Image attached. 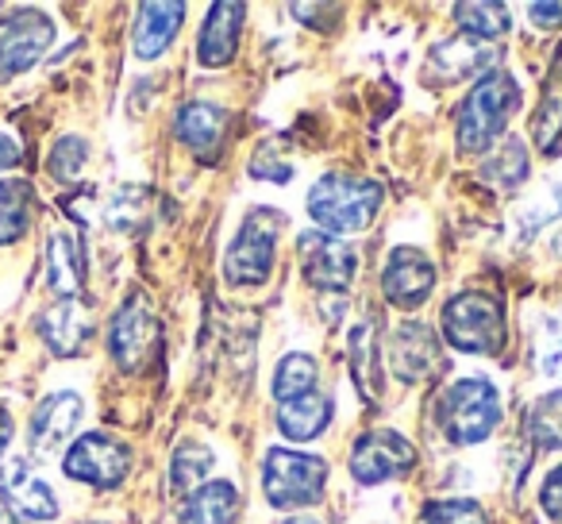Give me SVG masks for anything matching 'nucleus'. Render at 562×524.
Masks as SVG:
<instances>
[{
  "label": "nucleus",
  "instance_id": "obj_23",
  "mask_svg": "<svg viewBox=\"0 0 562 524\" xmlns=\"http://www.w3.org/2000/svg\"><path fill=\"white\" fill-rule=\"evenodd\" d=\"M35 216V189L24 178L0 181V247L24 239Z\"/></svg>",
  "mask_w": 562,
  "mask_h": 524
},
{
  "label": "nucleus",
  "instance_id": "obj_27",
  "mask_svg": "<svg viewBox=\"0 0 562 524\" xmlns=\"http://www.w3.org/2000/svg\"><path fill=\"white\" fill-rule=\"evenodd\" d=\"M454 20L470 40H501L508 32V9L505 4H454Z\"/></svg>",
  "mask_w": 562,
  "mask_h": 524
},
{
  "label": "nucleus",
  "instance_id": "obj_19",
  "mask_svg": "<svg viewBox=\"0 0 562 524\" xmlns=\"http://www.w3.org/2000/svg\"><path fill=\"white\" fill-rule=\"evenodd\" d=\"M181 20H186V4H139V16H135L132 47L143 63L158 58L178 35Z\"/></svg>",
  "mask_w": 562,
  "mask_h": 524
},
{
  "label": "nucleus",
  "instance_id": "obj_34",
  "mask_svg": "<svg viewBox=\"0 0 562 524\" xmlns=\"http://www.w3.org/2000/svg\"><path fill=\"white\" fill-rule=\"evenodd\" d=\"M528 16H531V24H539V27H554V24H562V4H531Z\"/></svg>",
  "mask_w": 562,
  "mask_h": 524
},
{
  "label": "nucleus",
  "instance_id": "obj_1",
  "mask_svg": "<svg viewBox=\"0 0 562 524\" xmlns=\"http://www.w3.org/2000/svg\"><path fill=\"white\" fill-rule=\"evenodd\" d=\"M382 209V186L374 178H359V174H324L313 189H308V216L324 227V232H362Z\"/></svg>",
  "mask_w": 562,
  "mask_h": 524
},
{
  "label": "nucleus",
  "instance_id": "obj_7",
  "mask_svg": "<svg viewBox=\"0 0 562 524\" xmlns=\"http://www.w3.org/2000/svg\"><path fill=\"white\" fill-rule=\"evenodd\" d=\"M50 43H55V20L47 12H9L0 20V81H12L32 70L47 55Z\"/></svg>",
  "mask_w": 562,
  "mask_h": 524
},
{
  "label": "nucleus",
  "instance_id": "obj_5",
  "mask_svg": "<svg viewBox=\"0 0 562 524\" xmlns=\"http://www.w3.org/2000/svg\"><path fill=\"white\" fill-rule=\"evenodd\" d=\"M324 482H328V462L321 455L285 451L270 447L262 462V490L273 509H297L321 501Z\"/></svg>",
  "mask_w": 562,
  "mask_h": 524
},
{
  "label": "nucleus",
  "instance_id": "obj_11",
  "mask_svg": "<svg viewBox=\"0 0 562 524\" xmlns=\"http://www.w3.org/2000/svg\"><path fill=\"white\" fill-rule=\"evenodd\" d=\"M301 267H305V278L313 290L344 293V290H351L359 258H355L351 243L339 239V235L305 232L301 235Z\"/></svg>",
  "mask_w": 562,
  "mask_h": 524
},
{
  "label": "nucleus",
  "instance_id": "obj_21",
  "mask_svg": "<svg viewBox=\"0 0 562 524\" xmlns=\"http://www.w3.org/2000/svg\"><path fill=\"white\" fill-rule=\"evenodd\" d=\"M235 505H239V490L235 482L220 478V482H204L181 501L178 524H232Z\"/></svg>",
  "mask_w": 562,
  "mask_h": 524
},
{
  "label": "nucleus",
  "instance_id": "obj_36",
  "mask_svg": "<svg viewBox=\"0 0 562 524\" xmlns=\"http://www.w3.org/2000/svg\"><path fill=\"white\" fill-rule=\"evenodd\" d=\"M9 444H12V413L0 405V455L9 451Z\"/></svg>",
  "mask_w": 562,
  "mask_h": 524
},
{
  "label": "nucleus",
  "instance_id": "obj_3",
  "mask_svg": "<svg viewBox=\"0 0 562 524\" xmlns=\"http://www.w3.org/2000/svg\"><path fill=\"white\" fill-rule=\"evenodd\" d=\"M501 421V393L485 378H462L443 390L436 405V424L451 444H482Z\"/></svg>",
  "mask_w": 562,
  "mask_h": 524
},
{
  "label": "nucleus",
  "instance_id": "obj_24",
  "mask_svg": "<svg viewBox=\"0 0 562 524\" xmlns=\"http://www.w3.org/2000/svg\"><path fill=\"white\" fill-rule=\"evenodd\" d=\"M524 436L539 451H562V390H551L536 398L524 416Z\"/></svg>",
  "mask_w": 562,
  "mask_h": 524
},
{
  "label": "nucleus",
  "instance_id": "obj_30",
  "mask_svg": "<svg viewBox=\"0 0 562 524\" xmlns=\"http://www.w3.org/2000/svg\"><path fill=\"white\" fill-rule=\"evenodd\" d=\"M416 524H490L485 509L477 501L467 498H447V501H428L416 516Z\"/></svg>",
  "mask_w": 562,
  "mask_h": 524
},
{
  "label": "nucleus",
  "instance_id": "obj_22",
  "mask_svg": "<svg viewBox=\"0 0 562 524\" xmlns=\"http://www.w3.org/2000/svg\"><path fill=\"white\" fill-rule=\"evenodd\" d=\"M331 421V401L324 393H305V398L281 401L278 428L285 439H316Z\"/></svg>",
  "mask_w": 562,
  "mask_h": 524
},
{
  "label": "nucleus",
  "instance_id": "obj_28",
  "mask_svg": "<svg viewBox=\"0 0 562 524\" xmlns=\"http://www.w3.org/2000/svg\"><path fill=\"white\" fill-rule=\"evenodd\" d=\"M490 58H493V51H482L474 40H451V43H443V47H436L431 51V66H439L443 70L447 63H454L451 70L443 74V81H459V78H467V74H474V70H482V66H490Z\"/></svg>",
  "mask_w": 562,
  "mask_h": 524
},
{
  "label": "nucleus",
  "instance_id": "obj_9",
  "mask_svg": "<svg viewBox=\"0 0 562 524\" xmlns=\"http://www.w3.org/2000/svg\"><path fill=\"white\" fill-rule=\"evenodd\" d=\"M158 347H162V328H158V321H155V313H150L147 301L135 293V298H127L124 309L112 316L109 352H112V359H116L120 370L135 375V370H143L150 359H155Z\"/></svg>",
  "mask_w": 562,
  "mask_h": 524
},
{
  "label": "nucleus",
  "instance_id": "obj_15",
  "mask_svg": "<svg viewBox=\"0 0 562 524\" xmlns=\"http://www.w3.org/2000/svg\"><path fill=\"white\" fill-rule=\"evenodd\" d=\"M81 398L74 390H58L50 398H43L32 413V424H27V439H32L35 455H50L74 436L81 421Z\"/></svg>",
  "mask_w": 562,
  "mask_h": 524
},
{
  "label": "nucleus",
  "instance_id": "obj_17",
  "mask_svg": "<svg viewBox=\"0 0 562 524\" xmlns=\"http://www.w3.org/2000/svg\"><path fill=\"white\" fill-rule=\"evenodd\" d=\"M239 35H243V4L235 0H220L209 9V20L201 27V43H196V58L204 66H227L239 47Z\"/></svg>",
  "mask_w": 562,
  "mask_h": 524
},
{
  "label": "nucleus",
  "instance_id": "obj_20",
  "mask_svg": "<svg viewBox=\"0 0 562 524\" xmlns=\"http://www.w3.org/2000/svg\"><path fill=\"white\" fill-rule=\"evenodd\" d=\"M227 127V112L220 104L209 101H189L178 112V135L196 158H216L220 155V140H224Z\"/></svg>",
  "mask_w": 562,
  "mask_h": 524
},
{
  "label": "nucleus",
  "instance_id": "obj_2",
  "mask_svg": "<svg viewBox=\"0 0 562 524\" xmlns=\"http://www.w3.org/2000/svg\"><path fill=\"white\" fill-rule=\"evenodd\" d=\"M520 109V86H516L513 74L493 70L477 81L467 93L459 109V147L467 150H485L501 140V132L508 127L513 112Z\"/></svg>",
  "mask_w": 562,
  "mask_h": 524
},
{
  "label": "nucleus",
  "instance_id": "obj_38",
  "mask_svg": "<svg viewBox=\"0 0 562 524\" xmlns=\"http://www.w3.org/2000/svg\"><path fill=\"white\" fill-rule=\"evenodd\" d=\"M0 524H16V521H12V516H9V513H0Z\"/></svg>",
  "mask_w": 562,
  "mask_h": 524
},
{
  "label": "nucleus",
  "instance_id": "obj_32",
  "mask_svg": "<svg viewBox=\"0 0 562 524\" xmlns=\"http://www.w3.org/2000/svg\"><path fill=\"white\" fill-rule=\"evenodd\" d=\"M86 163H89V143L78 140V135H66V140H58L55 150H50L47 170L55 181H78Z\"/></svg>",
  "mask_w": 562,
  "mask_h": 524
},
{
  "label": "nucleus",
  "instance_id": "obj_14",
  "mask_svg": "<svg viewBox=\"0 0 562 524\" xmlns=\"http://www.w3.org/2000/svg\"><path fill=\"white\" fill-rule=\"evenodd\" d=\"M390 367L401 382H420L439 367V336L420 321L397 324L390 336Z\"/></svg>",
  "mask_w": 562,
  "mask_h": 524
},
{
  "label": "nucleus",
  "instance_id": "obj_29",
  "mask_svg": "<svg viewBox=\"0 0 562 524\" xmlns=\"http://www.w3.org/2000/svg\"><path fill=\"white\" fill-rule=\"evenodd\" d=\"M212 470V451L201 444H181L170 459V486L173 490H189L193 493L196 486L209 478Z\"/></svg>",
  "mask_w": 562,
  "mask_h": 524
},
{
  "label": "nucleus",
  "instance_id": "obj_4",
  "mask_svg": "<svg viewBox=\"0 0 562 524\" xmlns=\"http://www.w3.org/2000/svg\"><path fill=\"white\" fill-rule=\"evenodd\" d=\"M443 336L467 355H497L505 347V301L493 293H459L443 305Z\"/></svg>",
  "mask_w": 562,
  "mask_h": 524
},
{
  "label": "nucleus",
  "instance_id": "obj_8",
  "mask_svg": "<svg viewBox=\"0 0 562 524\" xmlns=\"http://www.w3.org/2000/svg\"><path fill=\"white\" fill-rule=\"evenodd\" d=\"M63 470L74 482L97 486V490H116L132 475V451L120 439L104 436V432H89V436H78L70 444Z\"/></svg>",
  "mask_w": 562,
  "mask_h": 524
},
{
  "label": "nucleus",
  "instance_id": "obj_13",
  "mask_svg": "<svg viewBox=\"0 0 562 524\" xmlns=\"http://www.w3.org/2000/svg\"><path fill=\"white\" fill-rule=\"evenodd\" d=\"M385 301L397 309H420L436 290V267L431 258L416 247H393L390 263L382 275Z\"/></svg>",
  "mask_w": 562,
  "mask_h": 524
},
{
  "label": "nucleus",
  "instance_id": "obj_26",
  "mask_svg": "<svg viewBox=\"0 0 562 524\" xmlns=\"http://www.w3.org/2000/svg\"><path fill=\"white\" fill-rule=\"evenodd\" d=\"M316 382H321V367H316V359L305 352H293L278 363V375H273V398L278 401L305 398V393H316Z\"/></svg>",
  "mask_w": 562,
  "mask_h": 524
},
{
  "label": "nucleus",
  "instance_id": "obj_12",
  "mask_svg": "<svg viewBox=\"0 0 562 524\" xmlns=\"http://www.w3.org/2000/svg\"><path fill=\"white\" fill-rule=\"evenodd\" d=\"M0 505L12 521L47 524L58 516V498L47 482L32 470L27 459H9L0 467Z\"/></svg>",
  "mask_w": 562,
  "mask_h": 524
},
{
  "label": "nucleus",
  "instance_id": "obj_25",
  "mask_svg": "<svg viewBox=\"0 0 562 524\" xmlns=\"http://www.w3.org/2000/svg\"><path fill=\"white\" fill-rule=\"evenodd\" d=\"M347 355H351V375L359 382L362 398H378V375H382V363H378V336L374 324H359L347 339Z\"/></svg>",
  "mask_w": 562,
  "mask_h": 524
},
{
  "label": "nucleus",
  "instance_id": "obj_6",
  "mask_svg": "<svg viewBox=\"0 0 562 524\" xmlns=\"http://www.w3.org/2000/svg\"><path fill=\"white\" fill-rule=\"evenodd\" d=\"M285 227V216L273 209H258L243 220L239 235L232 239L224 258V278L232 286H258L270 278L273 255H278V235Z\"/></svg>",
  "mask_w": 562,
  "mask_h": 524
},
{
  "label": "nucleus",
  "instance_id": "obj_18",
  "mask_svg": "<svg viewBox=\"0 0 562 524\" xmlns=\"http://www.w3.org/2000/svg\"><path fill=\"white\" fill-rule=\"evenodd\" d=\"M47 278L50 290L58 293V301L81 298L86 286V250L74 232H55L47 239Z\"/></svg>",
  "mask_w": 562,
  "mask_h": 524
},
{
  "label": "nucleus",
  "instance_id": "obj_16",
  "mask_svg": "<svg viewBox=\"0 0 562 524\" xmlns=\"http://www.w3.org/2000/svg\"><path fill=\"white\" fill-rule=\"evenodd\" d=\"M40 336L58 359H70V355H78L81 347L89 344V336H93V316L81 305V298L55 301V305L40 316Z\"/></svg>",
  "mask_w": 562,
  "mask_h": 524
},
{
  "label": "nucleus",
  "instance_id": "obj_35",
  "mask_svg": "<svg viewBox=\"0 0 562 524\" xmlns=\"http://www.w3.org/2000/svg\"><path fill=\"white\" fill-rule=\"evenodd\" d=\"M20 163V147L9 140V135H0V170H9V166Z\"/></svg>",
  "mask_w": 562,
  "mask_h": 524
},
{
  "label": "nucleus",
  "instance_id": "obj_10",
  "mask_svg": "<svg viewBox=\"0 0 562 524\" xmlns=\"http://www.w3.org/2000/svg\"><path fill=\"white\" fill-rule=\"evenodd\" d=\"M413 462H416L413 439H405L393 428H374V432H367V436L355 439L351 462H347V467H351L355 482L382 486V482H393V478L408 475Z\"/></svg>",
  "mask_w": 562,
  "mask_h": 524
},
{
  "label": "nucleus",
  "instance_id": "obj_31",
  "mask_svg": "<svg viewBox=\"0 0 562 524\" xmlns=\"http://www.w3.org/2000/svg\"><path fill=\"white\" fill-rule=\"evenodd\" d=\"M485 174H490L497 186L516 189L524 178H528V150H524L520 140H505V147L485 163Z\"/></svg>",
  "mask_w": 562,
  "mask_h": 524
},
{
  "label": "nucleus",
  "instance_id": "obj_37",
  "mask_svg": "<svg viewBox=\"0 0 562 524\" xmlns=\"http://www.w3.org/2000/svg\"><path fill=\"white\" fill-rule=\"evenodd\" d=\"M281 524H324V521L316 513H297V516H285Z\"/></svg>",
  "mask_w": 562,
  "mask_h": 524
},
{
  "label": "nucleus",
  "instance_id": "obj_33",
  "mask_svg": "<svg viewBox=\"0 0 562 524\" xmlns=\"http://www.w3.org/2000/svg\"><path fill=\"white\" fill-rule=\"evenodd\" d=\"M539 505H543V513L551 516L554 524H562V467H554L551 475H547L543 490H539Z\"/></svg>",
  "mask_w": 562,
  "mask_h": 524
}]
</instances>
